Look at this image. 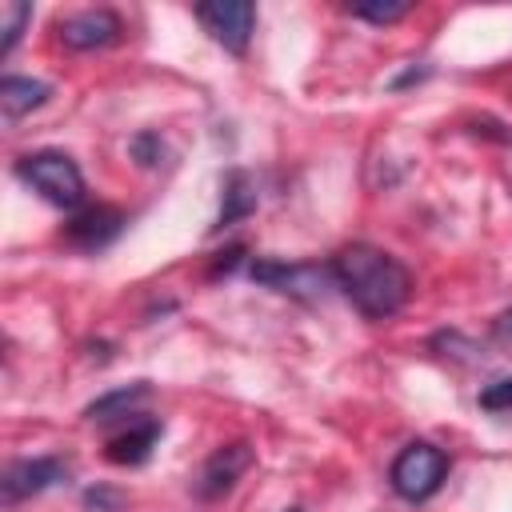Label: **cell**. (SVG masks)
<instances>
[{"label": "cell", "mask_w": 512, "mask_h": 512, "mask_svg": "<svg viewBox=\"0 0 512 512\" xmlns=\"http://www.w3.org/2000/svg\"><path fill=\"white\" fill-rule=\"evenodd\" d=\"M328 276L336 280V288H340L368 320H388V316H396V312L404 308L408 292H412L408 268H404L396 256H388V252H380V248H372V244H352V248L336 252L332 264H328Z\"/></svg>", "instance_id": "1"}, {"label": "cell", "mask_w": 512, "mask_h": 512, "mask_svg": "<svg viewBox=\"0 0 512 512\" xmlns=\"http://www.w3.org/2000/svg\"><path fill=\"white\" fill-rule=\"evenodd\" d=\"M16 176L24 184H32L44 200H52L56 208H76L84 200V176L64 152H32V156H24V160H16Z\"/></svg>", "instance_id": "2"}, {"label": "cell", "mask_w": 512, "mask_h": 512, "mask_svg": "<svg viewBox=\"0 0 512 512\" xmlns=\"http://www.w3.org/2000/svg\"><path fill=\"white\" fill-rule=\"evenodd\" d=\"M444 476H448V456L436 444H424V440L400 448V456L392 460V472H388L392 488L404 500H412V504L436 496L440 484H444Z\"/></svg>", "instance_id": "3"}, {"label": "cell", "mask_w": 512, "mask_h": 512, "mask_svg": "<svg viewBox=\"0 0 512 512\" xmlns=\"http://www.w3.org/2000/svg\"><path fill=\"white\" fill-rule=\"evenodd\" d=\"M196 20L204 32L224 44L228 52H244L256 28V8L248 0H216V4H196Z\"/></svg>", "instance_id": "4"}, {"label": "cell", "mask_w": 512, "mask_h": 512, "mask_svg": "<svg viewBox=\"0 0 512 512\" xmlns=\"http://www.w3.org/2000/svg\"><path fill=\"white\" fill-rule=\"evenodd\" d=\"M120 32H124V24H120V16L108 12V8H84V12H72V16L60 20V40H64L72 52L108 48Z\"/></svg>", "instance_id": "5"}, {"label": "cell", "mask_w": 512, "mask_h": 512, "mask_svg": "<svg viewBox=\"0 0 512 512\" xmlns=\"http://www.w3.org/2000/svg\"><path fill=\"white\" fill-rule=\"evenodd\" d=\"M68 476V464L56 460V456H32V460H16L8 472H4V504H16V500H28L52 484H60Z\"/></svg>", "instance_id": "6"}, {"label": "cell", "mask_w": 512, "mask_h": 512, "mask_svg": "<svg viewBox=\"0 0 512 512\" xmlns=\"http://www.w3.org/2000/svg\"><path fill=\"white\" fill-rule=\"evenodd\" d=\"M120 228H124V216L108 204H96V208H84L80 216H72L64 236H68V244H76L84 252H100L120 236Z\"/></svg>", "instance_id": "7"}, {"label": "cell", "mask_w": 512, "mask_h": 512, "mask_svg": "<svg viewBox=\"0 0 512 512\" xmlns=\"http://www.w3.org/2000/svg\"><path fill=\"white\" fill-rule=\"evenodd\" d=\"M248 464H252V448L240 440V444H228V448H216L212 456H208V464H204V472H200V496H220V492H228L244 472H248Z\"/></svg>", "instance_id": "8"}, {"label": "cell", "mask_w": 512, "mask_h": 512, "mask_svg": "<svg viewBox=\"0 0 512 512\" xmlns=\"http://www.w3.org/2000/svg\"><path fill=\"white\" fill-rule=\"evenodd\" d=\"M156 440H160V424L156 420H140L128 432H120V436L108 440V460L112 464H144L152 456Z\"/></svg>", "instance_id": "9"}, {"label": "cell", "mask_w": 512, "mask_h": 512, "mask_svg": "<svg viewBox=\"0 0 512 512\" xmlns=\"http://www.w3.org/2000/svg\"><path fill=\"white\" fill-rule=\"evenodd\" d=\"M48 100V84L44 80H32V76H4L0 80V108H4V120H20L24 112L40 108Z\"/></svg>", "instance_id": "10"}, {"label": "cell", "mask_w": 512, "mask_h": 512, "mask_svg": "<svg viewBox=\"0 0 512 512\" xmlns=\"http://www.w3.org/2000/svg\"><path fill=\"white\" fill-rule=\"evenodd\" d=\"M252 208H256V192H252L248 176H244V172H232V176L224 180V208H220V228L236 224V220H240V216H248Z\"/></svg>", "instance_id": "11"}, {"label": "cell", "mask_w": 512, "mask_h": 512, "mask_svg": "<svg viewBox=\"0 0 512 512\" xmlns=\"http://www.w3.org/2000/svg\"><path fill=\"white\" fill-rule=\"evenodd\" d=\"M148 396L144 384H132V388H120V392H108L100 396L96 404H88V420H112V416H128L140 400Z\"/></svg>", "instance_id": "12"}, {"label": "cell", "mask_w": 512, "mask_h": 512, "mask_svg": "<svg viewBox=\"0 0 512 512\" xmlns=\"http://www.w3.org/2000/svg\"><path fill=\"white\" fill-rule=\"evenodd\" d=\"M0 16H4V28H0V32H4V36H0V56H8V52L16 48L24 24L32 20V8L20 4V0H8V4H0Z\"/></svg>", "instance_id": "13"}, {"label": "cell", "mask_w": 512, "mask_h": 512, "mask_svg": "<svg viewBox=\"0 0 512 512\" xmlns=\"http://www.w3.org/2000/svg\"><path fill=\"white\" fill-rule=\"evenodd\" d=\"M348 12H352V16H360V20H372V24H392V20H400V16L408 12V4H404V0H384V4H352Z\"/></svg>", "instance_id": "14"}, {"label": "cell", "mask_w": 512, "mask_h": 512, "mask_svg": "<svg viewBox=\"0 0 512 512\" xmlns=\"http://www.w3.org/2000/svg\"><path fill=\"white\" fill-rule=\"evenodd\" d=\"M480 408H488V412H508V408H512V376L488 384V388L480 392Z\"/></svg>", "instance_id": "15"}, {"label": "cell", "mask_w": 512, "mask_h": 512, "mask_svg": "<svg viewBox=\"0 0 512 512\" xmlns=\"http://www.w3.org/2000/svg\"><path fill=\"white\" fill-rule=\"evenodd\" d=\"M496 336H500L504 344H512V312H504V316L496 320Z\"/></svg>", "instance_id": "16"}]
</instances>
